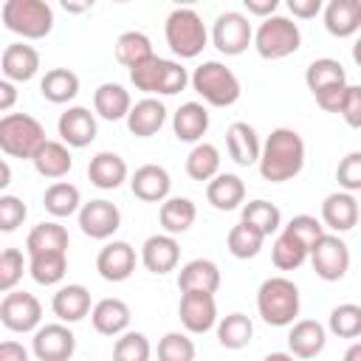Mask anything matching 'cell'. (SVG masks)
Listing matches in <instances>:
<instances>
[{
	"label": "cell",
	"instance_id": "27",
	"mask_svg": "<svg viewBox=\"0 0 361 361\" xmlns=\"http://www.w3.org/2000/svg\"><path fill=\"white\" fill-rule=\"evenodd\" d=\"M206 200L217 212H234V209H240L243 200H245V183H243V178L234 175V172H217L206 183Z\"/></svg>",
	"mask_w": 361,
	"mask_h": 361
},
{
	"label": "cell",
	"instance_id": "39",
	"mask_svg": "<svg viewBox=\"0 0 361 361\" xmlns=\"http://www.w3.org/2000/svg\"><path fill=\"white\" fill-rule=\"evenodd\" d=\"M113 51H116V62L124 65V68H135L138 62H144V59H149L155 54L152 51V39L144 31H124V34H118Z\"/></svg>",
	"mask_w": 361,
	"mask_h": 361
},
{
	"label": "cell",
	"instance_id": "53",
	"mask_svg": "<svg viewBox=\"0 0 361 361\" xmlns=\"http://www.w3.org/2000/svg\"><path fill=\"white\" fill-rule=\"evenodd\" d=\"M288 11L299 20H313L322 11V0H288Z\"/></svg>",
	"mask_w": 361,
	"mask_h": 361
},
{
	"label": "cell",
	"instance_id": "11",
	"mask_svg": "<svg viewBox=\"0 0 361 361\" xmlns=\"http://www.w3.org/2000/svg\"><path fill=\"white\" fill-rule=\"evenodd\" d=\"M0 322L11 333H34L42 322V305L28 290H8L0 302Z\"/></svg>",
	"mask_w": 361,
	"mask_h": 361
},
{
	"label": "cell",
	"instance_id": "8",
	"mask_svg": "<svg viewBox=\"0 0 361 361\" xmlns=\"http://www.w3.org/2000/svg\"><path fill=\"white\" fill-rule=\"evenodd\" d=\"M45 127L28 113H6L0 116V152L11 158H34V152L45 144Z\"/></svg>",
	"mask_w": 361,
	"mask_h": 361
},
{
	"label": "cell",
	"instance_id": "6",
	"mask_svg": "<svg viewBox=\"0 0 361 361\" xmlns=\"http://www.w3.org/2000/svg\"><path fill=\"white\" fill-rule=\"evenodd\" d=\"M0 17L3 25L23 39H42L54 31V8L45 0H6Z\"/></svg>",
	"mask_w": 361,
	"mask_h": 361
},
{
	"label": "cell",
	"instance_id": "45",
	"mask_svg": "<svg viewBox=\"0 0 361 361\" xmlns=\"http://www.w3.org/2000/svg\"><path fill=\"white\" fill-rule=\"evenodd\" d=\"M327 330L338 338H358L361 336V307L355 302L336 305L327 319Z\"/></svg>",
	"mask_w": 361,
	"mask_h": 361
},
{
	"label": "cell",
	"instance_id": "60",
	"mask_svg": "<svg viewBox=\"0 0 361 361\" xmlns=\"http://www.w3.org/2000/svg\"><path fill=\"white\" fill-rule=\"evenodd\" d=\"M344 361H361V341H353L344 353Z\"/></svg>",
	"mask_w": 361,
	"mask_h": 361
},
{
	"label": "cell",
	"instance_id": "56",
	"mask_svg": "<svg viewBox=\"0 0 361 361\" xmlns=\"http://www.w3.org/2000/svg\"><path fill=\"white\" fill-rule=\"evenodd\" d=\"M0 361H28V350L20 341H0Z\"/></svg>",
	"mask_w": 361,
	"mask_h": 361
},
{
	"label": "cell",
	"instance_id": "35",
	"mask_svg": "<svg viewBox=\"0 0 361 361\" xmlns=\"http://www.w3.org/2000/svg\"><path fill=\"white\" fill-rule=\"evenodd\" d=\"M42 206L51 217L62 220V217H71L82 209V192L79 186H73L71 180H54L45 195H42Z\"/></svg>",
	"mask_w": 361,
	"mask_h": 361
},
{
	"label": "cell",
	"instance_id": "41",
	"mask_svg": "<svg viewBox=\"0 0 361 361\" xmlns=\"http://www.w3.org/2000/svg\"><path fill=\"white\" fill-rule=\"evenodd\" d=\"M243 223L254 226L262 237H271V234H276L282 228V212L271 200L257 197V200L243 203Z\"/></svg>",
	"mask_w": 361,
	"mask_h": 361
},
{
	"label": "cell",
	"instance_id": "13",
	"mask_svg": "<svg viewBox=\"0 0 361 361\" xmlns=\"http://www.w3.org/2000/svg\"><path fill=\"white\" fill-rule=\"evenodd\" d=\"M79 214V228L85 237L90 240H110L118 226H121V212L116 203L104 200V197H96L90 203H82V209L76 212Z\"/></svg>",
	"mask_w": 361,
	"mask_h": 361
},
{
	"label": "cell",
	"instance_id": "42",
	"mask_svg": "<svg viewBox=\"0 0 361 361\" xmlns=\"http://www.w3.org/2000/svg\"><path fill=\"white\" fill-rule=\"evenodd\" d=\"M28 274L37 285H59L68 274V254H31Z\"/></svg>",
	"mask_w": 361,
	"mask_h": 361
},
{
	"label": "cell",
	"instance_id": "49",
	"mask_svg": "<svg viewBox=\"0 0 361 361\" xmlns=\"http://www.w3.org/2000/svg\"><path fill=\"white\" fill-rule=\"evenodd\" d=\"M282 231L293 234V237L310 251V245L324 234V226H322V220H316L313 214H293V217L282 226Z\"/></svg>",
	"mask_w": 361,
	"mask_h": 361
},
{
	"label": "cell",
	"instance_id": "17",
	"mask_svg": "<svg viewBox=\"0 0 361 361\" xmlns=\"http://www.w3.org/2000/svg\"><path fill=\"white\" fill-rule=\"evenodd\" d=\"M322 226L330 228V234H347L358 226V200L350 192H330L322 200Z\"/></svg>",
	"mask_w": 361,
	"mask_h": 361
},
{
	"label": "cell",
	"instance_id": "9",
	"mask_svg": "<svg viewBox=\"0 0 361 361\" xmlns=\"http://www.w3.org/2000/svg\"><path fill=\"white\" fill-rule=\"evenodd\" d=\"M307 259L316 271L319 279L324 282H338L344 279V274L350 271V245L338 237V234H330L324 231L307 251Z\"/></svg>",
	"mask_w": 361,
	"mask_h": 361
},
{
	"label": "cell",
	"instance_id": "55",
	"mask_svg": "<svg viewBox=\"0 0 361 361\" xmlns=\"http://www.w3.org/2000/svg\"><path fill=\"white\" fill-rule=\"evenodd\" d=\"M276 8H279V0H245V11L259 17V20L276 14Z\"/></svg>",
	"mask_w": 361,
	"mask_h": 361
},
{
	"label": "cell",
	"instance_id": "26",
	"mask_svg": "<svg viewBox=\"0 0 361 361\" xmlns=\"http://www.w3.org/2000/svg\"><path fill=\"white\" fill-rule=\"evenodd\" d=\"M127 130L138 138H149L155 135L164 124H166V107L161 99H152V96H144L141 102H135L127 113Z\"/></svg>",
	"mask_w": 361,
	"mask_h": 361
},
{
	"label": "cell",
	"instance_id": "38",
	"mask_svg": "<svg viewBox=\"0 0 361 361\" xmlns=\"http://www.w3.org/2000/svg\"><path fill=\"white\" fill-rule=\"evenodd\" d=\"M214 327H217V341L226 350H243L254 338V322L245 313H228V316L217 319Z\"/></svg>",
	"mask_w": 361,
	"mask_h": 361
},
{
	"label": "cell",
	"instance_id": "57",
	"mask_svg": "<svg viewBox=\"0 0 361 361\" xmlns=\"http://www.w3.org/2000/svg\"><path fill=\"white\" fill-rule=\"evenodd\" d=\"M17 104V85L8 79H0V113H8Z\"/></svg>",
	"mask_w": 361,
	"mask_h": 361
},
{
	"label": "cell",
	"instance_id": "10",
	"mask_svg": "<svg viewBox=\"0 0 361 361\" xmlns=\"http://www.w3.org/2000/svg\"><path fill=\"white\" fill-rule=\"evenodd\" d=\"M251 37H254V25L248 23V17L243 11H223V14L214 17L212 42L220 54L240 56L243 51H248Z\"/></svg>",
	"mask_w": 361,
	"mask_h": 361
},
{
	"label": "cell",
	"instance_id": "20",
	"mask_svg": "<svg viewBox=\"0 0 361 361\" xmlns=\"http://www.w3.org/2000/svg\"><path fill=\"white\" fill-rule=\"evenodd\" d=\"M180 259V245L172 234H152L141 245V262L149 274H169L178 268Z\"/></svg>",
	"mask_w": 361,
	"mask_h": 361
},
{
	"label": "cell",
	"instance_id": "25",
	"mask_svg": "<svg viewBox=\"0 0 361 361\" xmlns=\"http://www.w3.org/2000/svg\"><path fill=\"white\" fill-rule=\"evenodd\" d=\"M90 322H93V330L102 336H121L130 327V305L116 296L99 299L90 307Z\"/></svg>",
	"mask_w": 361,
	"mask_h": 361
},
{
	"label": "cell",
	"instance_id": "46",
	"mask_svg": "<svg viewBox=\"0 0 361 361\" xmlns=\"http://www.w3.org/2000/svg\"><path fill=\"white\" fill-rule=\"evenodd\" d=\"M152 355V347H149V338L138 330H127L116 338V347H113V361H149Z\"/></svg>",
	"mask_w": 361,
	"mask_h": 361
},
{
	"label": "cell",
	"instance_id": "28",
	"mask_svg": "<svg viewBox=\"0 0 361 361\" xmlns=\"http://www.w3.org/2000/svg\"><path fill=\"white\" fill-rule=\"evenodd\" d=\"M226 147L234 164L240 166H254L259 161V135L248 121H234L226 130Z\"/></svg>",
	"mask_w": 361,
	"mask_h": 361
},
{
	"label": "cell",
	"instance_id": "54",
	"mask_svg": "<svg viewBox=\"0 0 361 361\" xmlns=\"http://www.w3.org/2000/svg\"><path fill=\"white\" fill-rule=\"evenodd\" d=\"M347 85H350V82H347ZM347 85H344V87H347ZM344 87H330V90H322V93H316L313 99H316V104H319L322 110H327V113H338V104H341Z\"/></svg>",
	"mask_w": 361,
	"mask_h": 361
},
{
	"label": "cell",
	"instance_id": "24",
	"mask_svg": "<svg viewBox=\"0 0 361 361\" xmlns=\"http://www.w3.org/2000/svg\"><path fill=\"white\" fill-rule=\"evenodd\" d=\"M127 161L118 155V152H107V149H102V152H96L93 158H90V164H87V178H90V183L96 186V189H104V192H113V189H118L124 180H127Z\"/></svg>",
	"mask_w": 361,
	"mask_h": 361
},
{
	"label": "cell",
	"instance_id": "19",
	"mask_svg": "<svg viewBox=\"0 0 361 361\" xmlns=\"http://www.w3.org/2000/svg\"><path fill=\"white\" fill-rule=\"evenodd\" d=\"M130 189L138 200L144 203H164L169 197L172 189V178L161 164H144L133 172L130 178Z\"/></svg>",
	"mask_w": 361,
	"mask_h": 361
},
{
	"label": "cell",
	"instance_id": "37",
	"mask_svg": "<svg viewBox=\"0 0 361 361\" xmlns=\"http://www.w3.org/2000/svg\"><path fill=\"white\" fill-rule=\"evenodd\" d=\"M39 93L51 104H68L79 93V76L71 68H51L39 82Z\"/></svg>",
	"mask_w": 361,
	"mask_h": 361
},
{
	"label": "cell",
	"instance_id": "16",
	"mask_svg": "<svg viewBox=\"0 0 361 361\" xmlns=\"http://www.w3.org/2000/svg\"><path fill=\"white\" fill-rule=\"evenodd\" d=\"M96 271L104 282H124L135 271V248L124 240H113L99 248L96 254Z\"/></svg>",
	"mask_w": 361,
	"mask_h": 361
},
{
	"label": "cell",
	"instance_id": "15",
	"mask_svg": "<svg viewBox=\"0 0 361 361\" xmlns=\"http://www.w3.org/2000/svg\"><path fill=\"white\" fill-rule=\"evenodd\" d=\"M56 133H59V138H62L65 147L82 149V147H87V144L96 141V133H99L96 113H90V110L82 107V104H73V107H68L65 113H59Z\"/></svg>",
	"mask_w": 361,
	"mask_h": 361
},
{
	"label": "cell",
	"instance_id": "50",
	"mask_svg": "<svg viewBox=\"0 0 361 361\" xmlns=\"http://www.w3.org/2000/svg\"><path fill=\"white\" fill-rule=\"evenodd\" d=\"M28 217V206L17 195H0V231L11 234L17 231Z\"/></svg>",
	"mask_w": 361,
	"mask_h": 361
},
{
	"label": "cell",
	"instance_id": "1",
	"mask_svg": "<svg viewBox=\"0 0 361 361\" xmlns=\"http://www.w3.org/2000/svg\"><path fill=\"white\" fill-rule=\"evenodd\" d=\"M259 175L271 183L293 180L305 169V141L290 127H276L259 147Z\"/></svg>",
	"mask_w": 361,
	"mask_h": 361
},
{
	"label": "cell",
	"instance_id": "4",
	"mask_svg": "<svg viewBox=\"0 0 361 361\" xmlns=\"http://www.w3.org/2000/svg\"><path fill=\"white\" fill-rule=\"evenodd\" d=\"M189 85L212 107H231L240 99V93H243V85H240L237 73L231 68H226L223 62H217V59L200 62L192 71Z\"/></svg>",
	"mask_w": 361,
	"mask_h": 361
},
{
	"label": "cell",
	"instance_id": "5",
	"mask_svg": "<svg viewBox=\"0 0 361 361\" xmlns=\"http://www.w3.org/2000/svg\"><path fill=\"white\" fill-rule=\"evenodd\" d=\"M164 37H166L169 51L180 59H195L209 42V31H206L203 17L189 6L169 11V17L164 23Z\"/></svg>",
	"mask_w": 361,
	"mask_h": 361
},
{
	"label": "cell",
	"instance_id": "47",
	"mask_svg": "<svg viewBox=\"0 0 361 361\" xmlns=\"http://www.w3.org/2000/svg\"><path fill=\"white\" fill-rule=\"evenodd\" d=\"M25 271H28V262L20 248H0V293L17 290Z\"/></svg>",
	"mask_w": 361,
	"mask_h": 361
},
{
	"label": "cell",
	"instance_id": "40",
	"mask_svg": "<svg viewBox=\"0 0 361 361\" xmlns=\"http://www.w3.org/2000/svg\"><path fill=\"white\" fill-rule=\"evenodd\" d=\"M220 172V149L209 141H200L186 155V175L192 180H212Z\"/></svg>",
	"mask_w": 361,
	"mask_h": 361
},
{
	"label": "cell",
	"instance_id": "7",
	"mask_svg": "<svg viewBox=\"0 0 361 361\" xmlns=\"http://www.w3.org/2000/svg\"><path fill=\"white\" fill-rule=\"evenodd\" d=\"M251 45L257 48V54L262 59H285L290 54H296L302 48V31L290 17L282 14H271L265 17L251 37Z\"/></svg>",
	"mask_w": 361,
	"mask_h": 361
},
{
	"label": "cell",
	"instance_id": "14",
	"mask_svg": "<svg viewBox=\"0 0 361 361\" xmlns=\"http://www.w3.org/2000/svg\"><path fill=\"white\" fill-rule=\"evenodd\" d=\"M178 316L180 324L186 327V333H209L217 324V302L214 293H203V290H186L180 293L178 302Z\"/></svg>",
	"mask_w": 361,
	"mask_h": 361
},
{
	"label": "cell",
	"instance_id": "48",
	"mask_svg": "<svg viewBox=\"0 0 361 361\" xmlns=\"http://www.w3.org/2000/svg\"><path fill=\"white\" fill-rule=\"evenodd\" d=\"M195 341L186 333H166L158 341V361H195Z\"/></svg>",
	"mask_w": 361,
	"mask_h": 361
},
{
	"label": "cell",
	"instance_id": "12",
	"mask_svg": "<svg viewBox=\"0 0 361 361\" xmlns=\"http://www.w3.org/2000/svg\"><path fill=\"white\" fill-rule=\"evenodd\" d=\"M31 353L37 361H71L76 353V336L68 324H39L31 338Z\"/></svg>",
	"mask_w": 361,
	"mask_h": 361
},
{
	"label": "cell",
	"instance_id": "34",
	"mask_svg": "<svg viewBox=\"0 0 361 361\" xmlns=\"http://www.w3.org/2000/svg\"><path fill=\"white\" fill-rule=\"evenodd\" d=\"M305 85H307V90L316 96V93H322V90H330V87H344L347 85V71H344V65L338 62V59H333V56H319V59H313L310 65H307V71H305Z\"/></svg>",
	"mask_w": 361,
	"mask_h": 361
},
{
	"label": "cell",
	"instance_id": "22",
	"mask_svg": "<svg viewBox=\"0 0 361 361\" xmlns=\"http://www.w3.org/2000/svg\"><path fill=\"white\" fill-rule=\"evenodd\" d=\"M90 290L85 288V285H79V282H73V285H62L56 293H54V299H51V310H54V316L62 322V324H76V322H82L85 316H90Z\"/></svg>",
	"mask_w": 361,
	"mask_h": 361
},
{
	"label": "cell",
	"instance_id": "18",
	"mask_svg": "<svg viewBox=\"0 0 361 361\" xmlns=\"http://www.w3.org/2000/svg\"><path fill=\"white\" fill-rule=\"evenodd\" d=\"M324 344H327V330L316 319H299L288 330V353L293 358H302V361L316 358L324 350Z\"/></svg>",
	"mask_w": 361,
	"mask_h": 361
},
{
	"label": "cell",
	"instance_id": "58",
	"mask_svg": "<svg viewBox=\"0 0 361 361\" xmlns=\"http://www.w3.org/2000/svg\"><path fill=\"white\" fill-rule=\"evenodd\" d=\"M62 8H65V11H71V14H82V11H87V8H93V3H90V0H85V3H73V0H62Z\"/></svg>",
	"mask_w": 361,
	"mask_h": 361
},
{
	"label": "cell",
	"instance_id": "59",
	"mask_svg": "<svg viewBox=\"0 0 361 361\" xmlns=\"http://www.w3.org/2000/svg\"><path fill=\"white\" fill-rule=\"evenodd\" d=\"M8 183H11V166L6 158H0V192L8 189Z\"/></svg>",
	"mask_w": 361,
	"mask_h": 361
},
{
	"label": "cell",
	"instance_id": "32",
	"mask_svg": "<svg viewBox=\"0 0 361 361\" xmlns=\"http://www.w3.org/2000/svg\"><path fill=\"white\" fill-rule=\"evenodd\" d=\"M68 228L56 220H45L34 226L25 237V254H68Z\"/></svg>",
	"mask_w": 361,
	"mask_h": 361
},
{
	"label": "cell",
	"instance_id": "51",
	"mask_svg": "<svg viewBox=\"0 0 361 361\" xmlns=\"http://www.w3.org/2000/svg\"><path fill=\"white\" fill-rule=\"evenodd\" d=\"M336 180H338L341 192L355 195V192L361 189V152H358V149L347 152V155L338 161V166H336Z\"/></svg>",
	"mask_w": 361,
	"mask_h": 361
},
{
	"label": "cell",
	"instance_id": "31",
	"mask_svg": "<svg viewBox=\"0 0 361 361\" xmlns=\"http://www.w3.org/2000/svg\"><path fill=\"white\" fill-rule=\"evenodd\" d=\"M130 107H133V99H130L127 87L118 85V82H102L96 87V93H93V110L104 121H121V118H127Z\"/></svg>",
	"mask_w": 361,
	"mask_h": 361
},
{
	"label": "cell",
	"instance_id": "36",
	"mask_svg": "<svg viewBox=\"0 0 361 361\" xmlns=\"http://www.w3.org/2000/svg\"><path fill=\"white\" fill-rule=\"evenodd\" d=\"M158 220L164 234H183L192 228V223L197 220V206L189 197H166L158 209Z\"/></svg>",
	"mask_w": 361,
	"mask_h": 361
},
{
	"label": "cell",
	"instance_id": "21",
	"mask_svg": "<svg viewBox=\"0 0 361 361\" xmlns=\"http://www.w3.org/2000/svg\"><path fill=\"white\" fill-rule=\"evenodd\" d=\"M0 71L8 82H28L39 71V51L28 42H11L0 56Z\"/></svg>",
	"mask_w": 361,
	"mask_h": 361
},
{
	"label": "cell",
	"instance_id": "29",
	"mask_svg": "<svg viewBox=\"0 0 361 361\" xmlns=\"http://www.w3.org/2000/svg\"><path fill=\"white\" fill-rule=\"evenodd\" d=\"M220 288V268L217 262L206 259V257H197V259H189L186 265H180L178 271V290L186 293V290H203V293H214Z\"/></svg>",
	"mask_w": 361,
	"mask_h": 361
},
{
	"label": "cell",
	"instance_id": "44",
	"mask_svg": "<svg viewBox=\"0 0 361 361\" xmlns=\"http://www.w3.org/2000/svg\"><path fill=\"white\" fill-rule=\"evenodd\" d=\"M307 259V248L288 231L279 228L274 245H271V262L279 268V271H296L302 262Z\"/></svg>",
	"mask_w": 361,
	"mask_h": 361
},
{
	"label": "cell",
	"instance_id": "2",
	"mask_svg": "<svg viewBox=\"0 0 361 361\" xmlns=\"http://www.w3.org/2000/svg\"><path fill=\"white\" fill-rule=\"evenodd\" d=\"M302 296L293 279L288 276H268L257 288V310L265 324L271 327H290L299 316Z\"/></svg>",
	"mask_w": 361,
	"mask_h": 361
},
{
	"label": "cell",
	"instance_id": "33",
	"mask_svg": "<svg viewBox=\"0 0 361 361\" xmlns=\"http://www.w3.org/2000/svg\"><path fill=\"white\" fill-rule=\"evenodd\" d=\"M31 164H34V169H37L42 178L59 180V178H65V175L73 169V155H71V149H68L62 141H51V138H48V141L34 152Z\"/></svg>",
	"mask_w": 361,
	"mask_h": 361
},
{
	"label": "cell",
	"instance_id": "43",
	"mask_svg": "<svg viewBox=\"0 0 361 361\" xmlns=\"http://www.w3.org/2000/svg\"><path fill=\"white\" fill-rule=\"evenodd\" d=\"M262 243H265V237L254 228V226H248V223H237V226H231L228 228V237H226V245H228V254L231 257H237V259H254L259 251H262Z\"/></svg>",
	"mask_w": 361,
	"mask_h": 361
},
{
	"label": "cell",
	"instance_id": "3",
	"mask_svg": "<svg viewBox=\"0 0 361 361\" xmlns=\"http://www.w3.org/2000/svg\"><path fill=\"white\" fill-rule=\"evenodd\" d=\"M130 82L135 90H144L147 96H175L189 85V73L178 59H164L152 54L149 59L130 68Z\"/></svg>",
	"mask_w": 361,
	"mask_h": 361
},
{
	"label": "cell",
	"instance_id": "23",
	"mask_svg": "<svg viewBox=\"0 0 361 361\" xmlns=\"http://www.w3.org/2000/svg\"><path fill=\"white\" fill-rule=\"evenodd\" d=\"M209 130V110L200 102H183L172 113V133L178 141L186 144H200Z\"/></svg>",
	"mask_w": 361,
	"mask_h": 361
},
{
	"label": "cell",
	"instance_id": "61",
	"mask_svg": "<svg viewBox=\"0 0 361 361\" xmlns=\"http://www.w3.org/2000/svg\"><path fill=\"white\" fill-rule=\"evenodd\" d=\"M262 361H299V358H293L290 353H268Z\"/></svg>",
	"mask_w": 361,
	"mask_h": 361
},
{
	"label": "cell",
	"instance_id": "30",
	"mask_svg": "<svg viewBox=\"0 0 361 361\" xmlns=\"http://www.w3.org/2000/svg\"><path fill=\"white\" fill-rule=\"evenodd\" d=\"M324 28L327 34L347 39L361 28V3L358 0H330L324 6Z\"/></svg>",
	"mask_w": 361,
	"mask_h": 361
},
{
	"label": "cell",
	"instance_id": "52",
	"mask_svg": "<svg viewBox=\"0 0 361 361\" xmlns=\"http://www.w3.org/2000/svg\"><path fill=\"white\" fill-rule=\"evenodd\" d=\"M338 116L353 130L361 127V87L358 85H347L344 87V96H341V104H338Z\"/></svg>",
	"mask_w": 361,
	"mask_h": 361
}]
</instances>
